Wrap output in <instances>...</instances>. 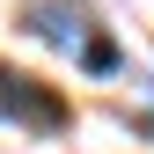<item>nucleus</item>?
Segmentation results:
<instances>
[{
  "label": "nucleus",
  "instance_id": "1",
  "mask_svg": "<svg viewBox=\"0 0 154 154\" xmlns=\"http://www.w3.org/2000/svg\"><path fill=\"white\" fill-rule=\"evenodd\" d=\"M0 118L22 125V132H66V125H73V110H66V95L51 88V81L0 66Z\"/></svg>",
  "mask_w": 154,
  "mask_h": 154
},
{
  "label": "nucleus",
  "instance_id": "2",
  "mask_svg": "<svg viewBox=\"0 0 154 154\" xmlns=\"http://www.w3.org/2000/svg\"><path fill=\"white\" fill-rule=\"evenodd\" d=\"M22 29H29V37H44V44H66V51L88 37V29H81V15H73L66 0H37V8H22Z\"/></svg>",
  "mask_w": 154,
  "mask_h": 154
},
{
  "label": "nucleus",
  "instance_id": "3",
  "mask_svg": "<svg viewBox=\"0 0 154 154\" xmlns=\"http://www.w3.org/2000/svg\"><path fill=\"white\" fill-rule=\"evenodd\" d=\"M81 66L88 73H110L118 66V44H110V37H81Z\"/></svg>",
  "mask_w": 154,
  "mask_h": 154
}]
</instances>
